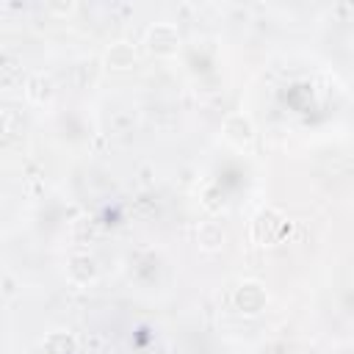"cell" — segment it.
Masks as SVG:
<instances>
[{"label": "cell", "instance_id": "cell-3", "mask_svg": "<svg viewBox=\"0 0 354 354\" xmlns=\"http://www.w3.org/2000/svg\"><path fill=\"white\" fill-rule=\"evenodd\" d=\"M232 301H235V310L243 313V315H257L266 310V301H268V293L266 288L257 282V279H243L235 293H232Z\"/></svg>", "mask_w": 354, "mask_h": 354}, {"label": "cell", "instance_id": "cell-7", "mask_svg": "<svg viewBox=\"0 0 354 354\" xmlns=\"http://www.w3.org/2000/svg\"><path fill=\"white\" fill-rule=\"evenodd\" d=\"M224 241H227V232H224V227L218 221H202L196 227V243H199V249L216 252V249L224 246Z\"/></svg>", "mask_w": 354, "mask_h": 354}, {"label": "cell", "instance_id": "cell-4", "mask_svg": "<svg viewBox=\"0 0 354 354\" xmlns=\"http://www.w3.org/2000/svg\"><path fill=\"white\" fill-rule=\"evenodd\" d=\"M221 136L232 147L243 149V147H252V141H254V124H252V119L243 111H232L224 119V124H221Z\"/></svg>", "mask_w": 354, "mask_h": 354}, {"label": "cell", "instance_id": "cell-9", "mask_svg": "<svg viewBox=\"0 0 354 354\" xmlns=\"http://www.w3.org/2000/svg\"><path fill=\"white\" fill-rule=\"evenodd\" d=\"M44 351L47 354H77V337L72 332H50L44 337Z\"/></svg>", "mask_w": 354, "mask_h": 354}, {"label": "cell", "instance_id": "cell-8", "mask_svg": "<svg viewBox=\"0 0 354 354\" xmlns=\"http://www.w3.org/2000/svg\"><path fill=\"white\" fill-rule=\"evenodd\" d=\"M25 97H28L30 102H36V105L50 102V97H53V80H50L44 72L30 75V77L25 80Z\"/></svg>", "mask_w": 354, "mask_h": 354}, {"label": "cell", "instance_id": "cell-10", "mask_svg": "<svg viewBox=\"0 0 354 354\" xmlns=\"http://www.w3.org/2000/svg\"><path fill=\"white\" fill-rule=\"evenodd\" d=\"M3 290H6V296L14 293V282H11V277H6V288H3Z\"/></svg>", "mask_w": 354, "mask_h": 354}, {"label": "cell", "instance_id": "cell-1", "mask_svg": "<svg viewBox=\"0 0 354 354\" xmlns=\"http://www.w3.org/2000/svg\"><path fill=\"white\" fill-rule=\"evenodd\" d=\"M285 230H288V221L277 207H260L257 216L252 218V230L249 232H252L254 243L268 246V243H277Z\"/></svg>", "mask_w": 354, "mask_h": 354}, {"label": "cell", "instance_id": "cell-6", "mask_svg": "<svg viewBox=\"0 0 354 354\" xmlns=\"http://www.w3.org/2000/svg\"><path fill=\"white\" fill-rule=\"evenodd\" d=\"M133 64H136V47H133V44L116 41V44L108 47V53H105V66H108V69L124 72V69H130Z\"/></svg>", "mask_w": 354, "mask_h": 354}, {"label": "cell", "instance_id": "cell-2", "mask_svg": "<svg viewBox=\"0 0 354 354\" xmlns=\"http://www.w3.org/2000/svg\"><path fill=\"white\" fill-rule=\"evenodd\" d=\"M144 44L152 55H174L180 47V33L171 22H152L144 33Z\"/></svg>", "mask_w": 354, "mask_h": 354}, {"label": "cell", "instance_id": "cell-5", "mask_svg": "<svg viewBox=\"0 0 354 354\" xmlns=\"http://www.w3.org/2000/svg\"><path fill=\"white\" fill-rule=\"evenodd\" d=\"M100 274L97 268V260L91 254H72L69 257V266H66V277L75 282V285H88L94 282Z\"/></svg>", "mask_w": 354, "mask_h": 354}]
</instances>
